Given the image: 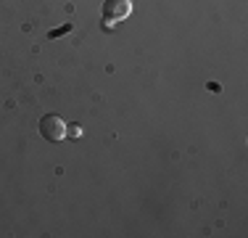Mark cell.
I'll list each match as a JSON object with an SVG mask.
<instances>
[{"label": "cell", "instance_id": "1", "mask_svg": "<svg viewBox=\"0 0 248 238\" xmlns=\"http://www.w3.org/2000/svg\"><path fill=\"white\" fill-rule=\"evenodd\" d=\"M40 135H43L45 140L50 143H58L66 138V122H63L61 117L56 114H45L43 119H40Z\"/></svg>", "mask_w": 248, "mask_h": 238}, {"label": "cell", "instance_id": "2", "mask_svg": "<svg viewBox=\"0 0 248 238\" xmlns=\"http://www.w3.org/2000/svg\"><path fill=\"white\" fill-rule=\"evenodd\" d=\"M132 11V3L129 0H106L103 3V19L108 24H116V21H124Z\"/></svg>", "mask_w": 248, "mask_h": 238}, {"label": "cell", "instance_id": "3", "mask_svg": "<svg viewBox=\"0 0 248 238\" xmlns=\"http://www.w3.org/2000/svg\"><path fill=\"white\" fill-rule=\"evenodd\" d=\"M66 135H69V138H79L82 127H79V124H66Z\"/></svg>", "mask_w": 248, "mask_h": 238}, {"label": "cell", "instance_id": "4", "mask_svg": "<svg viewBox=\"0 0 248 238\" xmlns=\"http://www.w3.org/2000/svg\"><path fill=\"white\" fill-rule=\"evenodd\" d=\"M72 29V24H63L61 29H56V32H50V37H58V34H63V32H69Z\"/></svg>", "mask_w": 248, "mask_h": 238}]
</instances>
